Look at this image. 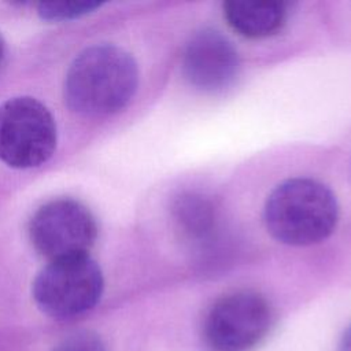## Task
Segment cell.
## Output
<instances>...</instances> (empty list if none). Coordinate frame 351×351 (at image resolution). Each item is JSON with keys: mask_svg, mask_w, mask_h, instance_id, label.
<instances>
[{"mask_svg": "<svg viewBox=\"0 0 351 351\" xmlns=\"http://www.w3.org/2000/svg\"><path fill=\"white\" fill-rule=\"evenodd\" d=\"M138 85L133 56L112 44L84 49L70 64L63 96L69 108L84 117H106L121 111Z\"/></svg>", "mask_w": 351, "mask_h": 351, "instance_id": "1", "label": "cell"}, {"mask_svg": "<svg viewBox=\"0 0 351 351\" xmlns=\"http://www.w3.org/2000/svg\"><path fill=\"white\" fill-rule=\"evenodd\" d=\"M263 219L267 232L280 243L304 247L328 239L339 219L333 192L311 178H289L267 196Z\"/></svg>", "mask_w": 351, "mask_h": 351, "instance_id": "2", "label": "cell"}, {"mask_svg": "<svg viewBox=\"0 0 351 351\" xmlns=\"http://www.w3.org/2000/svg\"><path fill=\"white\" fill-rule=\"evenodd\" d=\"M104 278L100 266L86 254L51 261L33 281L38 308L53 318H71L100 300Z\"/></svg>", "mask_w": 351, "mask_h": 351, "instance_id": "3", "label": "cell"}, {"mask_svg": "<svg viewBox=\"0 0 351 351\" xmlns=\"http://www.w3.org/2000/svg\"><path fill=\"white\" fill-rule=\"evenodd\" d=\"M56 123L37 99L18 96L0 104V160L14 169L45 163L55 152Z\"/></svg>", "mask_w": 351, "mask_h": 351, "instance_id": "4", "label": "cell"}, {"mask_svg": "<svg viewBox=\"0 0 351 351\" xmlns=\"http://www.w3.org/2000/svg\"><path fill=\"white\" fill-rule=\"evenodd\" d=\"M97 237L90 210L81 202L60 197L43 204L29 222V239L47 259L86 255Z\"/></svg>", "mask_w": 351, "mask_h": 351, "instance_id": "5", "label": "cell"}, {"mask_svg": "<svg viewBox=\"0 0 351 351\" xmlns=\"http://www.w3.org/2000/svg\"><path fill=\"white\" fill-rule=\"evenodd\" d=\"M270 325L267 300L254 291H237L213 304L203 333L213 351H248L266 336Z\"/></svg>", "mask_w": 351, "mask_h": 351, "instance_id": "6", "label": "cell"}, {"mask_svg": "<svg viewBox=\"0 0 351 351\" xmlns=\"http://www.w3.org/2000/svg\"><path fill=\"white\" fill-rule=\"evenodd\" d=\"M239 66V56L232 43L213 29L195 33L185 45L182 71L189 84L200 90L226 89L236 80Z\"/></svg>", "mask_w": 351, "mask_h": 351, "instance_id": "7", "label": "cell"}, {"mask_svg": "<svg viewBox=\"0 0 351 351\" xmlns=\"http://www.w3.org/2000/svg\"><path fill=\"white\" fill-rule=\"evenodd\" d=\"M229 26L247 38L276 34L285 25L287 4L277 0H230L223 4Z\"/></svg>", "mask_w": 351, "mask_h": 351, "instance_id": "8", "label": "cell"}, {"mask_svg": "<svg viewBox=\"0 0 351 351\" xmlns=\"http://www.w3.org/2000/svg\"><path fill=\"white\" fill-rule=\"evenodd\" d=\"M174 217L182 233L192 239H202L215 226V208L210 199L199 193H184L174 204Z\"/></svg>", "mask_w": 351, "mask_h": 351, "instance_id": "9", "label": "cell"}, {"mask_svg": "<svg viewBox=\"0 0 351 351\" xmlns=\"http://www.w3.org/2000/svg\"><path fill=\"white\" fill-rule=\"evenodd\" d=\"M101 3L78 0V1H43L37 4V14L44 21L62 22L81 18L97 10Z\"/></svg>", "mask_w": 351, "mask_h": 351, "instance_id": "10", "label": "cell"}, {"mask_svg": "<svg viewBox=\"0 0 351 351\" xmlns=\"http://www.w3.org/2000/svg\"><path fill=\"white\" fill-rule=\"evenodd\" d=\"M52 351H107V348L96 333L82 330L64 337Z\"/></svg>", "mask_w": 351, "mask_h": 351, "instance_id": "11", "label": "cell"}, {"mask_svg": "<svg viewBox=\"0 0 351 351\" xmlns=\"http://www.w3.org/2000/svg\"><path fill=\"white\" fill-rule=\"evenodd\" d=\"M339 351H351V325L350 328L344 332L340 346H339Z\"/></svg>", "mask_w": 351, "mask_h": 351, "instance_id": "12", "label": "cell"}, {"mask_svg": "<svg viewBox=\"0 0 351 351\" xmlns=\"http://www.w3.org/2000/svg\"><path fill=\"white\" fill-rule=\"evenodd\" d=\"M4 53H5V41H4L3 36L0 34V63H1L3 58H4Z\"/></svg>", "mask_w": 351, "mask_h": 351, "instance_id": "13", "label": "cell"}]
</instances>
